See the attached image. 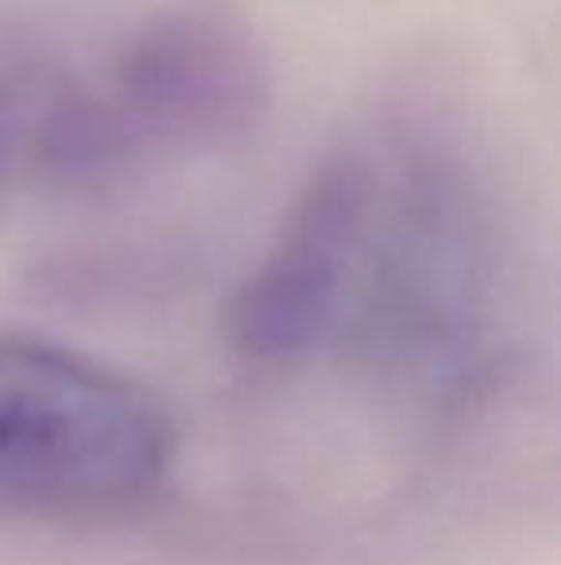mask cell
<instances>
[{"instance_id": "1", "label": "cell", "mask_w": 561, "mask_h": 565, "mask_svg": "<svg viewBox=\"0 0 561 565\" xmlns=\"http://www.w3.org/2000/svg\"><path fill=\"white\" fill-rule=\"evenodd\" d=\"M177 461L154 393L62 342L0 331V515L105 520L147 504Z\"/></svg>"}, {"instance_id": "2", "label": "cell", "mask_w": 561, "mask_h": 565, "mask_svg": "<svg viewBox=\"0 0 561 565\" xmlns=\"http://www.w3.org/2000/svg\"><path fill=\"white\" fill-rule=\"evenodd\" d=\"M381 189V185H377ZM488 289V231L462 173H404L392 212L374 220L354 274L350 308L374 354L439 373L473 350Z\"/></svg>"}, {"instance_id": "3", "label": "cell", "mask_w": 561, "mask_h": 565, "mask_svg": "<svg viewBox=\"0 0 561 565\" xmlns=\"http://www.w3.org/2000/svg\"><path fill=\"white\" fill-rule=\"evenodd\" d=\"M377 185L374 166L354 150L312 173L273 250L235 297L239 350L262 362H296L343 328Z\"/></svg>"}, {"instance_id": "4", "label": "cell", "mask_w": 561, "mask_h": 565, "mask_svg": "<svg viewBox=\"0 0 561 565\" xmlns=\"http://www.w3.org/2000/svg\"><path fill=\"white\" fill-rule=\"evenodd\" d=\"M123 127L181 147H224L258 124L266 70L242 31L216 15L177 12L139 28L116 62Z\"/></svg>"}, {"instance_id": "5", "label": "cell", "mask_w": 561, "mask_h": 565, "mask_svg": "<svg viewBox=\"0 0 561 565\" xmlns=\"http://www.w3.org/2000/svg\"><path fill=\"white\" fill-rule=\"evenodd\" d=\"M15 162H20V135H15V119L12 113L0 108V196L12 185Z\"/></svg>"}]
</instances>
